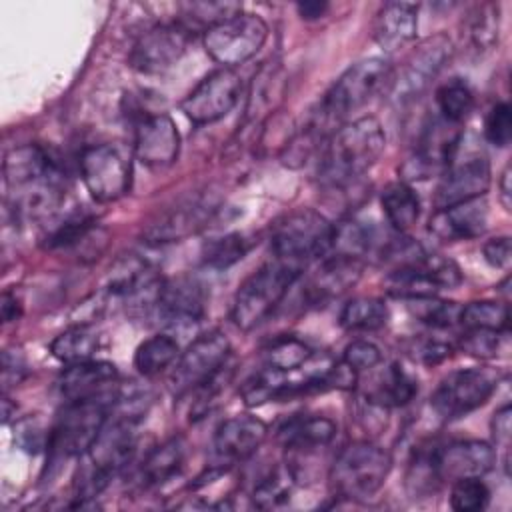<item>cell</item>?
Masks as SVG:
<instances>
[{
  "mask_svg": "<svg viewBox=\"0 0 512 512\" xmlns=\"http://www.w3.org/2000/svg\"><path fill=\"white\" fill-rule=\"evenodd\" d=\"M4 178L18 214L44 218L54 214L62 202L64 180L60 166L42 146L26 144L8 152Z\"/></svg>",
  "mask_w": 512,
  "mask_h": 512,
  "instance_id": "6da1fadb",
  "label": "cell"
},
{
  "mask_svg": "<svg viewBox=\"0 0 512 512\" xmlns=\"http://www.w3.org/2000/svg\"><path fill=\"white\" fill-rule=\"evenodd\" d=\"M386 148V132L374 116L340 126L326 142L320 178L330 186L348 184L368 172Z\"/></svg>",
  "mask_w": 512,
  "mask_h": 512,
  "instance_id": "7a4b0ae2",
  "label": "cell"
},
{
  "mask_svg": "<svg viewBox=\"0 0 512 512\" xmlns=\"http://www.w3.org/2000/svg\"><path fill=\"white\" fill-rule=\"evenodd\" d=\"M302 266L270 260L260 266L252 276H248L238 288L232 302V320L234 324L248 332L260 326L284 300L288 288L300 276Z\"/></svg>",
  "mask_w": 512,
  "mask_h": 512,
  "instance_id": "3957f363",
  "label": "cell"
},
{
  "mask_svg": "<svg viewBox=\"0 0 512 512\" xmlns=\"http://www.w3.org/2000/svg\"><path fill=\"white\" fill-rule=\"evenodd\" d=\"M390 82L392 66L386 58L372 56L358 60L326 92L324 100L320 102V110L314 116L316 124L324 130L328 124L338 122L346 114L364 106Z\"/></svg>",
  "mask_w": 512,
  "mask_h": 512,
  "instance_id": "277c9868",
  "label": "cell"
},
{
  "mask_svg": "<svg viewBox=\"0 0 512 512\" xmlns=\"http://www.w3.org/2000/svg\"><path fill=\"white\" fill-rule=\"evenodd\" d=\"M390 468L392 458L382 446L356 440L338 452L330 468V484L338 496L350 500L370 498L384 486Z\"/></svg>",
  "mask_w": 512,
  "mask_h": 512,
  "instance_id": "5b68a950",
  "label": "cell"
},
{
  "mask_svg": "<svg viewBox=\"0 0 512 512\" xmlns=\"http://www.w3.org/2000/svg\"><path fill=\"white\" fill-rule=\"evenodd\" d=\"M270 240L274 258L304 268L332 250L334 224L316 210H296L274 224Z\"/></svg>",
  "mask_w": 512,
  "mask_h": 512,
  "instance_id": "8992f818",
  "label": "cell"
},
{
  "mask_svg": "<svg viewBox=\"0 0 512 512\" xmlns=\"http://www.w3.org/2000/svg\"><path fill=\"white\" fill-rule=\"evenodd\" d=\"M114 398L68 402L48 432L46 448H50L52 456L70 458L86 454L106 424Z\"/></svg>",
  "mask_w": 512,
  "mask_h": 512,
  "instance_id": "52a82bcc",
  "label": "cell"
},
{
  "mask_svg": "<svg viewBox=\"0 0 512 512\" xmlns=\"http://www.w3.org/2000/svg\"><path fill=\"white\" fill-rule=\"evenodd\" d=\"M268 26L258 14L238 12L204 30V50L222 68L244 64L260 52Z\"/></svg>",
  "mask_w": 512,
  "mask_h": 512,
  "instance_id": "ba28073f",
  "label": "cell"
},
{
  "mask_svg": "<svg viewBox=\"0 0 512 512\" xmlns=\"http://www.w3.org/2000/svg\"><path fill=\"white\" fill-rule=\"evenodd\" d=\"M228 358L230 342L222 332L210 330L198 336L178 356L170 376V390L176 396L198 390L228 366Z\"/></svg>",
  "mask_w": 512,
  "mask_h": 512,
  "instance_id": "9c48e42d",
  "label": "cell"
},
{
  "mask_svg": "<svg viewBox=\"0 0 512 512\" xmlns=\"http://www.w3.org/2000/svg\"><path fill=\"white\" fill-rule=\"evenodd\" d=\"M462 282V272L456 262L444 256L422 254L412 262L396 266L388 280V292L396 298L412 300L436 296L438 290H452Z\"/></svg>",
  "mask_w": 512,
  "mask_h": 512,
  "instance_id": "30bf717a",
  "label": "cell"
},
{
  "mask_svg": "<svg viewBox=\"0 0 512 512\" xmlns=\"http://www.w3.org/2000/svg\"><path fill=\"white\" fill-rule=\"evenodd\" d=\"M80 176L96 202H114L130 190L132 166L114 144H94L80 154Z\"/></svg>",
  "mask_w": 512,
  "mask_h": 512,
  "instance_id": "8fae6325",
  "label": "cell"
},
{
  "mask_svg": "<svg viewBox=\"0 0 512 512\" xmlns=\"http://www.w3.org/2000/svg\"><path fill=\"white\" fill-rule=\"evenodd\" d=\"M498 376L488 368H464L448 374L432 394V408L444 420L462 418L480 408L496 390Z\"/></svg>",
  "mask_w": 512,
  "mask_h": 512,
  "instance_id": "7c38bea8",
  "label": "cell"
},
{
  "mask_svg": "<svg viewBox=\"0 0 512 512\" xmlns=\"http://www.w3.org/2000/svg\"><path fill=\"white\" fill-rule=\"evenodd\" d=\"M452 56V40L446 34H434L422 40L406 58L398 76L392 74L390 92L398 102L418 98L440 74Z\"/></svg>",
  "mask_w": 512,
  "mask_h": 512,
  "instance_id": "4fadbf2b",
  "label": "cell"
},
{
  "mask_svg": "<svg viewBox=\"0 0 512 512\" xmlns=\"http://www.w3.org/2000/svg\"><path fill=\"white\" fill-rule=\"evenodd\" d=\"M240 94L242 78L232 68H218L188 92L180 110L194 124H212L238 104Z\"/></svg>",
  "mask_w": 512,
  "mask_h": 512,
  "instance_id": "5bb4252c",
  "label": "cell"
},
{
  "mask_svg": "<svg viewBox=\"0 0 512 512\" xmlns=\"http://www.w3.org/2000/svg\"><path fill=\"white\" fill-rule=\"evenodd\" d=\"M462 132L458 124H450L440 116L430 120L420 132L418 146L410 160H406L402 172L406 178H428L438 170H446L456 152L460 150Z\"/></svg>",
  "mask_w": 512,
  "mask_h": 512,
  "instance_id": "9a60e30c",
  "label": "cell"
},
{
  "mask_svg": "<svg viewBox=\"0 0 512 512\" xmlns=\"http://www.w3.org/2000/svg\"><path fill=\"white\" fill-rule=\"evenodd\" d=\"M134 156L148 168L160 170L176 162L180 134L166 112H144L134 122Z\"/></svg>",
  "mask_w": 512,
  "mask_h": 512,
  "instance_id": "2e32d148",
  "label": "cell"
},
{
  "mask_svg": "<svg viewBox=\"0 0 512 512\" xmlns=\"http://www.w3.org/2000/svg\"><path fill=\"white\" fill-rule=\"evenodd\" d=\"M490 186V162L480 152H466L452 158L438 184L434 204L444 208L450 204L482 198Z\"/></svg>",
  "mask_w": 512,
  "mask_h": 512,
  "instance_id": "e0dca14e",
  "label": "cell"
},
{
  "mask_svg": "<svg viewBox=\"0 0 512 512\" xmlns=\"http://www.w3.org/2000/svg\"><path fill=\"white\" fill-rule=\"evenodd\" d=\"M154 312L158 320L172 328L192 326L206 312V288L194 276H178L162 282Z\"/></svg>",
  "mask_w": 512,
  "mask_h": 512,
  "instance_id": "ac0fdd59",
  "label": "cell"
},
{
  "mask_svg": "<svg viewBox=\"0 0 512 512\" xmlns=\"http://www.w3.org/2000/svg\"><path fill=\"white\" fill-rule=\"evenodd\" d=\"M188 44V32L182 26L162 24L146 30L130 52V64L144 74H158L174 66Z\"/></svg>",
  "mask_w": 512,
  "mask_h": 512,
  "instance_id": "d6986e66",
  "label": "cell"
},
{
  "mask_svg": "<svg viewBox=\"0 0 512 512\" xmlns=\"http://www.w3.org/2000/svg\"><path fill=\"white\" fill-rule=\"evenodd\" d=\"M494 446L482 440H458L434 450V464L440 482L460 478H482L496 464Z\"/></svg>",
  "mask_w": 512,
  "mask_h": 512,
  "instance_id": "ffe728a7",
  "label": "cell"
},
{
  "mask_svg": "<svg viewBox=\"0 0 512 512\" xmlns=\"http://www.w3.org/2000/svg\"><path fill=\"white\" fill-rule=\"evenodd\" d=\"M60 392L68 402L112 398L118 392V370L112 362L84 360L68 364L60 374Z\"/></svg>",
  "mask_w": 512,
  "mask_h": 512,
  "instance_id": "44dd1931",
  "label": "cell"
},
{
  "mask_svg": "<svg viewBox=\"0 0 512 512\" xmlns=\"http://www.w3.org/2000/svg\"><path fill=\"white\" fill-rule=\"evenodd\" d=\"M486 224L488 204L484 202V198H474L436 208V212L428 220V230L434 238L442 242H460L480 236L486 230Z\"/></svg>",
  "mask_w": 512,
  "mask_h": 512,
  "instance_id": "7402d4cb",
  "label": "cell"
},
{
  "mask_svg": "<svg viewBox=\"0 0 512 512\" xmlns=\"http://www.w3.org/2000/svg\"><path fill=\"white\" fill-rule=\"evenodd\" d=\"M268 428L254 416H232L214 432V452L222 462H242L250 458L264 442Z\"/></svg>",
  "mask_w": 512,
  "mask_h": 512,
  "instance_id": "603a6c76",
  "label": "cell"
},
{
  "mask_svg": "<svg viewBox=\"0 0 512 512\" xmlns=\"http://www.w3.org/2000/svg\"><path fill=\"white\" fill-rule=\"evenodd\" d=\"M364 260L344 254H334L324 260L320 268L312 274L306 286V298L312 304H324L348 292L362 276Z\"/></svg>",
  "mask_w": 512,
  "mask_h": 512,
  "instance_id": "cb8c5ba5",
  "label": "cell"
},
{
  "mask_svg": "<svg viewBox=\"0 0 512 512\" xmlns=\"http://www.w3.org/2000/svg\"><path fill=\"white\" fill-rule=\"evenodd\" d=\"M418 6L412 2L384 4L372 26V36L384 52H394L416 38Z\"/></svg>",
  "mask_w": 512,
  "mask_h": 512,
  "instance_id": "d4e9b609",
  "label": "cell"
},
{
  "mask_svg": "<svg viewBox=\"0 0 512 512\" xmlns=\"http://www.w3.org/2000/svg\"><path fill=\"white\" fill-rule=\"evenodd\" d=\"M334 436L336 424L326 416H294L278 428L280 444L296 456L322 450Z\"/></svg>",
  "mask_w": 512,
  "mask_h": 512,
  "instance_id": "484cf974",
  "label": "cell"
},
{
  "mask_svg": "<svg viewBox=\"0 0 512 512\" xmlns=\"http://www.w3.org/2000/svg\"><path fill=\"white\" fill-rule=\"evenodd\" d=\"M418 392V382L400 364H388L382 368L368 388L364 390V400L380 408H396L408 404Z\"/></svg>",
  "mask_w": 512,
  "mask_h": 512,
  "instance_id": "4316f807",
  "label": "cell"
},
{
  "mask_svg": "<svg viewBox=\"0 0 512 512\" xmlns=\"http://www.w3.org/2000/svg\"><path fill=\"white\" fill-rule=\"evenodd\" d=\"M186 446L180 438H170L148 452L140 466V480L144 486H160L172 480L184 466Z\"/></svg>",
  "mask_w": 512,
  "mask_h": 512,
  "instance_id": "83f0119b",
  "label": "cell"
},
{
  "mask_svg": "<svg viewBox=\"0 0 512 512\" xmlns=\"http://www.w3.org/2000/svg\"><path fill=\"white\" fill-rule=\"evenodd\" d=\"M380 204L394 232H406L420 216V198L406 182H392L380 194Z\"/></svg>",
  "mask_w": 512,
  "mask_h": 512,
  "instance_id": "f1b7e54d",
  "label": "cell"
},
{
  "mask_svg": "<svg viewBox=\"0 0 512 512\" xmlns=\"http://www.w3.org/2000/svg\"><path fill=\"white\" fill-rule=\"evenodd\" d=\"M206 212H210V210H206V206H202V204H186V206L174 208L172 212L162 216L156 224H152L146 230V238L150 242L180 240L202 226Z\"/></svg>",
  "mask_w": 512,
  "mask_h": 512,
  "instance_id": "f546056e",
  "label": "cell"
},
{
  "mask_svg": "<svg viewBox=\"0 0 512 512\" xmlns=\"http://www.w3.org/2000/svg\"><path fill=\"white\" fill-rule=\"evenodd\" d=\"M98 348H100V336L92 326H86V324L64 330L50 344L52 356L64 364L92 360Z\"/></svg>",
  "mask_w": 512,
  "mask_h": 512,
  "instance_id": "4dcf8cb0",
  "label": "cell"
},
{
  "mask_svg": "<svg viewBox=\"0 0 512 512\" xmlns=\"http://www.w3.org/2000/svg\"><path fill=\"white\" fill-rule=\"evenodd\" d=\"M180 356L178 342L168 334L146 338L134 352V368L142 376H156L172 366Z\"/></svg>",
  "mask_w": 512,
  "mask_h": 512,
  "instance_id": "1f68e13d",
  "label": "cell"
},
{
  "mask_svg": "<svg viewBox=\"0 0 512 512\" xmlns=\"http://www.w3.org/2000/svg\"><path fill=\"white\" fill-rule=\"evenodd\" d=\"M388 306L380 298H352L340 312V326L348 332H374L386 326Z\"/></svg>",
  "mask_w": 512,
  "mask_h": 512,
  "instance_id": "d6a6232c",
  "label": "cell"
},
{
  "mask_svg": "<svg viewBox=\"0 0 512 512\" xmlns=\"http://www.w3.org/2000/svg\"><path fill=\"white\" fill-rule=\"evenodd\" d=\"M438 116L450 124H462L474 110V92L462 78H452L436 90Z\"/></svg>",
  "mask_w": 512,
  "mask_h": 512,
  "instance_id": "836d02e7",
  "label": "cell"
},
{
  "mask_svg": "<svg viewBox=\"0 0 512 512\" xmlns=\"http://www.w3.org/2000/svg\"><path fill=\"white\" fill-rule=\"evenodd\" d=\"M296 482H298V476L288 462L276 466L256 484V488L252 492L254 506H258V508L280 506L282 502H286L290 498Z\"/></svg>",
  "mask_w": 512,
  "mask_h": 512,
  "instance_id": "e575fe53",
  "label": "cell"
},
{
  "mask_svg": "<svg viewBox=\"0 0 512 512\" xmlns=\"http://www.w3.org/2000/svg\"><path fill=\"white\" fill-rule=\"evenodd\" d=\"M312 358V350L296 336H278L264 348L266 368L278 372H292L302 368Z\"/></svg>",
  "mask_w": 512,
  "mask_h": 512,
  "instance_id": "d590c367",
  "label": "cell"
},
{
  "mask_svg": "<svg viewBox=\"0 0 512 512\" xmlns=\"http://www.w3.org/2000/svg\"><path fill=\"white\" fill-rule=\"evenodd\" d=\"M410 314L430 326V328H452L454 324H460L462 316V304L452 302V300H442L436 296H426V298H412L406 300Z\"/></svg>",
  "mask_w": 512,
  "mask_h": 512,
  "instance_id": "8d00e7d4",
  "label": "cell"
},
{
  "mask_svg": "<svg viewBox=\"0 0 512 512\" xmlns=\"http://www.w3.org/2000/svg\"><path fill=\"white\" fill-rule=\"evenodd\" d=\"M460 324H464L466 328L494 330V332L506 334L508 324H510L508 306L504 302H496V300L470 302V304L462 306Z\"/></svg>",
  "mask_w": 512,
  "mask_h": 512,
  "instance_id": "74e56055",
  "label": "cell"
},
{
  "mask_svg": "<svg viewBox=\"0 0 512 512\" xmlns=\"http://www.w3.org/2000/svg\"><path fill=\"white\" fill-rule=\"evenodd\" d=\"M250 250V242L242 234H226L220 238H214L204 246L202 260L206 266L222 270L246 256Z\"/></svg>",
  "mask_w": 512,
  "mask_h": 512,
  "instance_id": "f35d334b",
  "label": "cell"
},
{
  "mask_svg": "<svg viewBox=\"0 0 512 512\" xmlns=\"http://www.w3.org/2000/svg\"><path fill=\"white\" fill-rule=\"evenodd\" d=\"M490 490L480 478H460L452 482L450 506L458 512H474L486 508Z\"/></svg>",
  "mask_w": 512,
  "mask_h": 512,
  "instance_id": "ab89813d",
  "label": "cell"
},
{
  "mask_svg": "<svg viewBox=\"0 0 512 512\" xmlns=\"http://www.w3.org/2000/svg\"><path fill=\"white\" fill-rule=\"evenodd\" d=\"M470 38L478 50H490L498 42V6H478L470 22Z\"/></svg>",
  "mask_w": 512,
  "mask_h": 512,
  "instance_id": "60d3db41",
  "label": "cell"
},
{
  "mask_svg": "<svg viewBox=\"0 0 512 512\" xmlns=\"http://www.w3.org/2000/svg\"><path fill=\"white\" fill-rule=\"evenodd\" d=\"M484 136L490 144L504 148L512 138V110L508 102H498L490 108L484 120Z\"/></svg>",
  "mask_w": 512,
  "mask_h": 512,
  "instance_id": "b9f144b4",
  "label": "cell"
},
{
  "mask_svg": "<svg viewBox=\"0 0 512 512\" xmlns=\"http://www.w3.org/2000/svg\"><path fill=\"white\" fill-rule=\"evenodd\" d=\"M500 334L494 330H480V328H466V334L460 340V348L476 358H492L500 346Z\"/></svg>",
  "mask_w": 512,
  "mask_h": 512,
  "instance_id": "7bdbcfd3",
  "label": "cell"
},
{
  "mask_svg": "<svg viewBox=\"0 0 512 512\" xmlns=\"http://www.w3.org/2000/svg\"><path fill=\"white\" fill-rule=\"evenodd\" d=\"M380 360H382V354H380L378 346L368 342V340H354V342H350L344 348V354H342V362H346L356 372L372 370L374 366L380 364Z\"/></svg>",
  "mask_w": 512,
  "mask_h": 512,
  "instance_id": "ee69618b",
  "label": "cell"
},
{
  "mask_svg": "<svg viewBox=\"0 0 512 512\" xmlns=\"http://www.w3.org/2000/svg\"><path fill=\"white\" fill-rule=\"evenodd\" d=\"M510 416H512V410L510 406H502L500 410L494 412V418H492V438H494V446L500 448L504 452V468L508 470V450H510Z\"/></svg>",
  "mask_w": 512,
  "mask_h": 512,
  "instance_id": "f6af8a7d",
  "label": "cell"
},
{
  "mask_svg": "<svg viewBox=\"0 0 512 512\" xmlns=\"http://www.w3.org/2000/svg\"><path fill=\"white\" fill-rule=\"evenodd\" d=\"M26 372H28V366H26L24 354L20 350L6 348L2 354V384H4V388H10V386L22 382Z\"/></svg>",
  "mask_w": 512,
  "mask_h": 512,
  "instance_id": "bcb514c9",
  "label": "cell"
},
{
  "mask_svg": "<svg viewBox=\"0 0 512 512\" xmlns=\"http://www.w3.org/2000/svg\"><path fill=\"white\" fill-rule=\"evenodd\" d=\"M48 436L44 432V428L38 424V422H32V420H24L20 426H18V432H16V440L18 444L28 450V452H38L42 450L44 446H48Z\"/></svg>",
  "mask_w": 512,
  "mask_h": 512,
  "instance_id": "7dc6e473",
  "label": "cell"
},
{
  "mask_svg": "<svg viewBox=\"0 0 512 512\" xmlns=\"http://www.w3.org/2000/svg\"><path fill=\"white\" fill-rule=\"evenodd\" d=\"M482 256L492 268H508V264H510V238L508 236L490 238L482 246Z\"/></svg>",
  "mask_w": 512,
  "mask_h": 512,
  "instance_id": "c3c4849f",
  "label": "cell"
},
{
  "mask_svg": "<svg viewBox=\"0 0 512 512\" xmlns=\"http://www.w3.org/2000/svg\"><path fill=\"white\" fill-rule=\"evenodd\" d=\"M416 354H418V358H420L424 364L434 366V364H438V362L450 358L452 346L446 344V342H440V340H424L422 344H418Z\"/></svg>",
  "mask_w": 512,
  "mask_h": 512,
  "instance_id": "681fc988",
  "label": "cell"
},
{
  "mask_svg": "<svg viewBox=\"0 0 512 512\" xmlns=\"http://www.w3.org/2000/svg\"><path fill=\"white\" fill-rule=\"evenodd\" d=\"M18 316H20V302L16 300L14 294L4 292V296H2V320L12 322Z\"/></svg>",
  "mask_w": 512,
  "mask_h": 512,
  "instance_id": "f907efd6",
  "label": "cell"
},
{
  "mask_svg": "<svg viewBox=\"0 0 512 512\" xmlns=\"http://www.w3.org/2000/svg\"><path fill=\"white\" fill-rule=\"evenodd\" d=\"M296 8L302 18L310 20V18H320L328 10V4L326 2H304V4H298Z\"/></svg>",
  "mask_w": 512,
  "mask_h": 512,
  "instance_id": "816d5d0a",
  "label": "cell"
},
{
  "mask_svg": "<svg viewBox=\"0 0 512 512\" xmlns=\"http://www.w3.org/2000/svg\"><path fill=\"white\" fill-rule=\"evenodd\" d=\"M510 196H512V188H510V166L504 168L502 176H500V202L502 206L510 212Z\"/></svg>",
  "mask_w": 512,
  "mask_h": 512,
  "instance_id": "f5cc1de1",
  "label": "cell"
}]
</instances>
